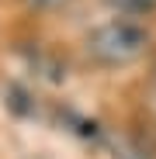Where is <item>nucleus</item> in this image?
<instances>
[{
	"label": "nucleus",
	"instance_id": "obj_1",
	"mask_svg": "<svg viewBox=\"0 0 156 159\" xmlns=\"http://www.w3.org/2000/svg\"><path fill=\"white\" fill-rule=\"evenodd\" d=\"M149 48V31L146 24L139 21H128V17H115V21H104L87 35V56L97 66H132L135 59L146 56Z\"/></svg>",
	"mask_w": 156,
	"mask_h": 159
},
{
	"label": "nucleus",
	"instance_id": "obj_3",
	"mask_svg": "<svg viewBox=\"0 0 156 159\" xmlns=\"http://www.w3.org/2000/svg\"><path fill=\"white\" fill-rule=\"evenodd\" d=\"M31 7H38V11H56V7H63V4H69V0H28Z\"/></svg>",
	"mask_w": 156,
	"mask_h": 159
},
{
	"label": "nucleus",
	"instance_id": "obj_2",
	"mask_svg": "<svg viewBox=\"0 0 156 159\" xmlns=\"http://www.w3.org/2000/svg\"><path fill=\"white\" fill-rule=\"evenodd\" d=\"M104 4L118 14H153L156 11V0H104Z\"/></svg>",
	"mask_w": 156,
	"mask_h": 159
}]
</instances>
